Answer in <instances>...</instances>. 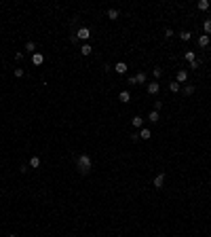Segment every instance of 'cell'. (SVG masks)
I'll list each match as a JSON object with an SVG mask.
<instances>
[{
    "label": "cell",
    "instance_id": "4",
    "mask_svg": "<svg viewBox=\"0 0 211 237\" xmlns=\"http://www.w3.org/2000/svg\"><path fill=\"white\" fill-rule=\"evenodd\" d=\"M146 91L150 93V95H156V93L160 91V85H158V83H156V81H154V83H150V85H148V87H146Z\"/></svg>",
    "mask_w": 211,
    "mask_h": 237
},
{
    "label": "cell",
    "instance_id": "11",
    "mask_svg": "<svg viewBox=\"0 0 211 237\" xmlns=\"http://www.w3.org/2000/svg\"><path fill=\"white\" fill-rule=\"evenodd\" d=\"M139 138H141V140H150V138H152V131H150V129H141V131H139Z\"/></svg>",
    "mask_w": 211,
    "mask_h": 237
},
{
    "label": "cell",
    "instance_id": "6",
    "mask_svg": "<svg viewBox=\"0 0 211 237\" xmlns=\"http://www.w3.org/2000/svg\"><path fill=\"white\" fill-rule=\"evenodd\" d=\"M209 36H207V34H201V36H198V47H203V49H207V47H209Z\"/></svg>",
    "mask_w": 211,
    "mask_h": 237
},
{
    "label": "cell",
    "instance_id": "23",
    "mask_svg": "<svg viewBox=\"0 0 211 237\" xmlns=\"http://www.w3.org/2000/svg\"><path fill=\"white\" fill-rule=\"evenodd\" d=\"M190 32H179V38H182V40H190Z\"/></svg>",
    "mask_w": 211,
    "mask_h": 237
},
{
    "label": "cell",
    "instance_id": "24",
    "mask_svg": "<svg viewBox=\"0 0 211 237\" xmlns=\"http://www.w3.org/2000/svg\"><path fill=\"white\" fill-rule=\"evenodd\" d=\"M198 66H201V59H194V61H192V64H190V68H192V70H196Z\"/></svg>",
    "mask_w": 211,
    "mask_h": 237
},
{
    "label": "cell",
    "instance_id": "12",
    "mask_svg": "<svg viewBox=\"0 0 211 237\" xmlns=\"http://www.w3.org/2000/svg\"><path fill=\"white\" fill-rule=\"evenodd\" d=\"M106 15H108V19H112V21H114V19H118V9H110Z\"/></svg>",
    "mask_w": 211,
    "mask_h": 237
},
{
    "label": "cell",
    "instance_id": "22",
    "mask_svg": "<svg viewBox=\"0 0 211 237\" xmlns=\"http://www.w3.org/2000/svg\"><path fill=\"white\" fill-rule=\"evenodd\" d=\"M25 51H32V53H34V51H36V45H34L32 40H30V42H25Z\"/></svg>",
    "mask_w": 211,
    "mask_h": 237
},
{
    "label": "cell",
    "instance_id": "16",
    "mask_svg": "<svg viewBox=\"0 0 211 237\" xmlns=\"http://www.w3.org/2000/svg\"><path fill=\"white\" fill-rule=\"evenodd\" d=\"M182 91H184V95H192V93H194V85H184Z\"/></svg>",
    "mask_w": 211,
    "mask_h": 237
},
{
    "label": "cell",
    "instance_id": "5",
    "mask_svg": "<svg viewBox=\"0 0 211 237\" xmlns=\"http://www.w3.org/2000/svg\"><path fill=\"white\" fill-rule=\"evenodd\" d=\"M127 64L125 61H118V64H114V72H118V74H127Z\"/></svg>",
    "mask_w": 211,
    "mask_h": 237
},
{
    "label": "cell",
    "instance_id": "20",
    "mask_svg": "<svg viewBox=\"0 0 211 237\" xmlns=\"http://www.w3.org/2000/svg\"><path fill=\"white\" fill-rule=\"evenodd\" d=\"M30 167H40V157H32L30 159Z\"/></svg>",
    "mask_w": 211,
    "mask_h": 237
},
{
    "label": "cell",
    "instance_id": "1",
    "mask_svg": "<svg viewBox=\"0 0 211 237\" xmlns=\"http://www.w3.org/2000/svg\"><path fill=\"white\" fill-rule=\"evenodd\" d=\"M76 167H78V172H80L82 176H87V174L91 172V157H89V155H78Z\"/></svg>",
    "mask_w": 211,
    "mask_h": 237
},
{
    "label": "cell",
    "instance_id": "14",
    "mask_svg": "<svg viewBox=\"0 0 211 237\" xmlns=\"http://www.w3.org/2000/svg\"><path fill=\"white\" fill-rule=\"evenodd\" d=\"M196 6H198L201 11H207V9H209V0H198V4H196Z\"/></svg>",
    "mask_w": 211,
    "mask_h": 237
},
{
    "label": "cell",
    "instance_id": "15",
    "mask_svg": "<svg viewBox=\"0 0 211 237\" xmlns=\"http://www.w3.org/2000/svg\"><path fill=\"white\" fill-rule=\"evenodd\" d=\"M203 30H205V34H207V36L211 34V19H205V23H203Z\"/></svg>",
    "mask_w": 211,
    "mask_h": 237
},
{
    "label": "cell",
    "instance_id": "27",
    "mask_svg": "<svg viewBox=\"0 0 211 237\" xmlns=\"http://www.w3.org/2000/svg\"><path fill=\"white\" fill-rule=\"evenodd\" d=\"M11 237H19V235H11Z\"/></svg>",
    "mask_w": 211,
    "mask_h": 237
},
{
    "label": "cell",
    "instance_id": "10",
    "mask_svg": "<svg viewBox=\"0 0 211 237\" xmlns=\"http://www.w3.org/2000/svg\"><path fill=\"white\" fill-rule=\"evenodd\" d=\"M186 81H188V72L186 70H179L177 72V83H186Z\"/></svg>",
    "mask_w": 211,
    "mask_h": 237
},
{
    "label": "cell",
    "instance_id": "18",
    "mask_svg": "<svg viewBox=\"0 0 211 237\" xmlns=\"http://www.w3.org/2000/svg\"><path fill=\"white\" fill-rule=\"evenodd\" d=\"M131 123H133V127H141V125H144V119H141V117H133Z\"/></svg>",
    "mask_w": 211,
    "mask_h": 237
},
{
    "label": "cell",
    "instance_id": "26",
    "mask_svg": "<svg viewBox=\"0 0 211 237\" xmlns=\"http://www.w3.org/2000/svg\"><path fill=\"white\" fill-rule=\"evenodd\" d=\"M15 76L21 78V76H23V68H15Z\"/></svg>",
    "mask_w": 211,
    "mask_h": 237
},
{
    "label": "cell",
    "instance_id": "2",
    "mask_svg": "<svg viewBox=\"0 0 211 237\" xmlns=\"http://www.w3.org/2000/svg\"><path fill=\"white\" fill-rule=\"evenodd\" d=\"M76 36H78V40H89V36H91V30L89 28H80L76 32Z\"/></svg>",
    "mask_w": 211,
    "mask_h": 237
},
{
    "label": "cell",
    "instance_id": "13",
    "mask_svg": "<svg viewBox=\"0 0 211 237\" xmlns=\"http://www.w3.org/2000/svg\"><path fill=\"white\" fill-rule=\"evenodd\" d=\"M91 51H93V49H91V45H89V42L80 47V53H82V55H91Z\"/></svg>",
    "mask_w": 211,
    "mask_h": 237
},
{
    "label": "cell",
    "instance_id": "21",
    "mask_svg": "<svg viewBox=\"0 0 211 237\" xmlns=\"http://www.w3.org/2000/svg\"><path fill=\"white\" fill-rule=\"evenodd\" d=\"M184 57H186V59H188V61H194V59H196V55H194V51H186V53H184Z\"/></svg>",
    "mask_w": 211,
    "mask_h": 237
},
{
    "label": "cell",
    "instance_id": "3",
    "mask_svg": "<svg viewBox=\"0 0 211 237\" xmlns=\"http://www.w3.org/2000/svg\"><path fill=\"white\" fill-rule=\"evenodd\" d=\"M165 178H167L165 172H160V174L154 178V186H156V188H163V186H165Z\"/></svg>",
    "mask_w": 211,
    "mask_h": 237
},
{
    "label": "cell",
    "instance_id": "9",
    "mask_svg": "<svg viewBox=\"0 0 211 237\" xmlns=\"http://www.w3.org/2000/svg\"><path fill=\"white\" fill-rule=\"evenodd\" d=\"M179 89H182V85H179L177 81H171V83H169V91L171 93H177Z\"/></svg>",
    "mask_w": 211,
    "mask_h": 237
},
{
    "label": "cell",
    "instance_id": "19",
    "mask_svg": "<svg viewBox=\"0 0 211 237\" xmlns=\"http://www.w3.org/2000/svg\"><path fill=\"white\" fill-rule=\"evenodd\" d=\"M148 119H150V121H152V123H156V121H158V119H160V117H158V110H152V112H150V114H148Z\"/></svg>",
    "mask_w": 211,
    "mask_h": 237
},
{
    "label": "cell",
    "instance_id": "25",
    "mask_svg": "<svg viewBox=\"0 0 211 237\" xmlns=\"http://www.w3.org/2000/svg\"><path fill=\"white\" fill-rule=\"evenodd\" d=\"M152 74H154V78H158V76L163 74V70H160V68H154V70H152Z\"/></svg>",
    "mask_w": 211,
    "mask_h": 237
},
{
    "label": "cell",
    "instance_id": "17",
    "mask_svg": "<svg viewBox=\"0 0 211 237\" xmlns=\"http://www.w3.org/2000/svg\"><path fill=\"white\" fill-rule=\"evenodd\" d=\"M146 78H148L146 72H137V74H135V81H137V83H146Z\"/></svg>",
    "mask_w": 211,
    "mask_h": 237
},
{
    "label": "cell",
    "instance_id": "7",
    "mask_svg": "<svg viewBox=\"0 0 211 237\" xmlns=\"http://www.w3.org/2000/svg\"><path fill=\"white\" fill-rule=\"evenodd\" d=\"M32 61H34V66H42V64H44V55H42V53H34V55H32Z\"/></svg>",
    "mask_w": 211,
    "mask_h": 237
},
{
    "label": "cell",
    "instance_id": "8",
    "mask_svg": "<svg viewBox=\"0 0 211 237\" xmlns=\"http://www.w3.org/2000/svg\"><path fill=\"white\" fill-rule=\"evenodd\" d=\"M118 100H120L122 104H127V102H131V93L129 91H120L118 93Z\"/></svg>",
    "mask_w": 211,
    "mask_h": 237
}]
</instances>
